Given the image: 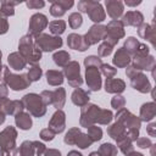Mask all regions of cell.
Masks as SVG:
<instances>
[{
    "label": "cell",
    "instance_id": "cell-24",
    "mask_svg": "<svg viewBox=\"0 0 156 156\" xmlns=\"http://www.w3.org/2000/svg\"><path fill=\"white\" fill-rule=\"evenodd\" d=\"M68 58H69V55H67L65 51H60V52H57V54L54 55L55 62H56L57 65H60V66H63V65L68 61Z\"/></svg>",
    "mask_w": 156,
    "mask_h": 156
},
{
    "label": "cell",
    "instance_id": "cell-14",
    "mask_svg": "<svg viewBox=\"0 0 156 156\" xmlns=\"http://www.w3.org/2000/svg\"><path fill=\"white\" fill-rule=\"evenodd\" d=\"M63 126H65V115L62 111H57L50 122V128H52L56 133H60L63 130Z\"/></svg>",
    "mask_w": 156,
    "mask_h": 156
},
{
    "label": "cell",
    "instance_id": "cell-27",
    "mask_svg": "<svg viewBox=\"0 0 156 156\" xmlns=\"http://www.w3.org/2000/svg\"><path fill=\"white\" fill-rule=\"evenodd\" d=\"M89 133L91 135V140H99L101 138V129L98 127H91L89 129Z\"/></svg>",
    "mask_w": 156,
    "mask_h": 156
},
{
    "label": "cell",
    "instance_id": "cell-3",
    "mask_svg": "<svg viewBox=\"0 0 156 156\" xmlns=\"http://www.w3.org/2000/svg\"><path fill=\"white\" fill-rule=\"evenodd\" d=\"M105 28H106V37H105V38H106V39L112 38V39H113V40H112L113 44L118 40V38L123 37V34H124L122 22H119V21H117V20H113L112 22H110L108 26L105 27Z\"/></svg>",
    "mask_w": 156,
    "mask_h": 156
},
{
    "label": "cell",
    "instance_id": "cell-29",
    "mask_svg": "<svg viewBox=\"0 0 156 156\" xmlns=\"http://www.w3.org/2000/svg\"><path fill=\"white\" fill-rule=\"evenodd\" d=\"M26 5L29 7V9H39V7H43L44 5H45V2L44 1H28V2H26Z\"/></svg>",
    "mask_w": 156,
    "mask_h": 156
},
{
    "label": "cell",
    "instance_id": "cell-18",
    "mask_svg": "<svg viewBox=\"0 0 156 156\" xmlns=\"http://www.w3.org/2000/svg\"><path fill=\"white\" fill-rule=\"evenodd\" d=\"M49 27H50L51 33H54V34H61L65 30V28H66V23L63 21H61V20H57V21L50 22L49 23Z\"/></svg>",
    "mask_w": 156,
    "mask_h": 156
},
{
    "label": "cell",
    "instance_id": "cell-15",
    "mask_svg": "<svg viewBox=\"0 0 156 156\" xmlns=\"http://www.w3.org/2000/svg\"><path fill=\"white\" fill-rule=\"evenodd\" d=\"M106 91L115 93V91H122L124 89V83L119 79H107L106 80Z\"/></svg>",
    "mask_w": 156,
    "mask_h": 156
},
{
    "label": "cell",
    "instance_id": "cell-11",
    "mask_svg": "<svg viewBox=\"0 0 156 156\" xmlns=\"http://www.w3.org/2000/svg\"><path fill=\"white\" fill-rule=\"evenodd\" d=\"M87 83L90 85L91 90H99L100 89V76L99 72L91 67L87 68Z\"/></svg>",
    "mask_w": 156,
    "mask_h": 156
},
{
    "label": "cell",
    "instance_id": "cell-37",
    "mask_svg": "<svg viewBox=\"0 0 156 156\" xmlns=\"http://www.w3.org/2000/svg\"><path fill=\"white\" fill-rule=\"evenodd\" d=\"M68 156H82V155H80V154H78L77 151H71Z\"/></svg>",
    "mask_w": 156,
    "mask_h": 156
},
{
    "label": "cell",
    "instance_id": "cell-10",
    "mask_svg": "<svg viewBox=\"0 0 156 156\" xmlns=\"http://www.w3.org/2000/svg\"><path fill=\"white\" fill-rule=\"evenodd\" d=\"M105 5H106V9H107V13L115 20L118 18L123 12V2H121V1L107 0L105 2Z\"/></svg>",
    "mask_w": 156,
    "mask_h": 156
},
{
    "label": "cell",
    "instance_id": "cell-22",
    "mask_svg": "<svg viewBox=\"0 0 156 156\" xmlns=\"http://www.w3.org/2000/svg\"><path fill=\"white\" fill-rule=\"evenodd\" d=\"M128 61H129V57H128L127 54H124V50H119V51L116 54L115 58H113V62H115L117 66H124V65L128 63Z\"/></svg>",
    "mask_w": 156,
    "mask_h": 156
},
{
    "label": "cell",
    "instance_id": "cell-8",
    "mask_svg": "<svg viewBox=\"0 0 156 156\" xmlns=\"http://www.w3.org/2000/svg\"><path fill=\"white\" fill-rule=\"evenodd\" d=\"M72 6H73L72 0H69V1H54L51 7H50V12L52 16L60 17L66 12V10H68Z\"/></svg>",
    "mask_w": 156,
    "mask_h": 156
},
{
    "label": "cell",
    "instance_id": "cell-33",
    "mask_svg": "<svg viewBox=\"0 0 156 156\" xmlns=\"http://www.w3.org/2000/svg\"><path fill=\"white\" fill-rule=\"evenodd\" d=\"M41 138H43V139H45V140H51V139L54 138V134H52V133H50V132H49V129H45V130H43V132H41Z\"/></svg>",
    "mask_w": 156,
    "mask_h": 156
},
{
    "label": "cell",
    "instance_id": "cell-35",
    "mask_svg": "<svg viewBox=\"0 0 156 156\" xmlns=\"http://www.w3.org/2000/svg\"><path fill=\"white\" fill-rule=\"evenodd\" d=\"M46 155H48V156H60V152L56 151V150H49Z\"/></svg>",
    "mask_w": 156,
    "mask_h": 156
},
{
    "label": "cell",
    "instance_id": "cell-21",
    "mask_svg": "<svg viewBox=\"0 0 156 156\" xmlns=\"http://www.w3.org/2000/svg\"><path fill=\"white\" fill-rule=\"evenodd\" d=\"M72 100H73V102L77 104V105H84V104L89 100V98L84 94L83 90L78 89V90H76V91L73 93V95H72Z\"/></svg>",
    "mask_w": 156,
    "mask_h": 156
},
{
    "label": "cell",
    "instance_id": "cell-5",
    "mask_svg": "<svg viewBox=\"0 0 156 156\" xmlns=\"http://www.w3.org/2000/svg\"><path fill=\"white\" fill-rule=\"evenodd\" d=\"M106 37V28L104 26H93L85 35V40L89 44H94Z\"/></svg>",
    "mask_w": 156,
    "mask_h": 156
},
{
    "label": "cell",
    "instance_id": "cell-28",
    "mask_svg": "<svg viewBox=\"0 0 156 156\" xmlns=\"http://www.w3.org/2000/svg\"><path fill=\"white\" fill-rule=\"evenodd\" d=\"M99 52H100V55H102V56L108 55V54L111 52V44H107V43L102 44V45L100 46V49H99Z\"/></svg>",
    "mask_w": 156,
    "mask_h": 156
},
{
    "label": "cell",
    "instance_id": "cell-26",
    "mask_svg": "<svg viewBox=\"0 0 156 156\" xmlns=\"http://www.w3.org/2000/svg\"><path fill=\"white\" fill-rule=\"evenodd\" d=\"M40 74H41V71H40V68H39L38 66H34V67L29 71V73H28V76H29V78H30L32 80L39 79V78H40Z\"/></svg>",
    "mask_w": 156,
    "mask_h": 156
},
{
    "label": "cell",
    "instance_id": "cell-32",
    "mask_svg": "<svg viewBox=\"0 0 156 156\" xmlns=\"http://www.w3.org/2000/svg\"><path fill=\"white\" fill-rule=\"evenodd\" d=\"M111 68H112V67H110V66H107V65H104V66H102V72H104L106 76H108V77H110V76H113L116 71H115V69H111Z\"/></svg>",
    "mask_w": 156,
    "mask_h": 156
},
{
    "label": "cell",
    "instance_id": "cell-25",
    "mask_svg": "<svg viewBox=\"0 0 156 156\" xmlns=\"http://www.w3.org/2000/svg\"><path fill=\"white\" fill-rule=\"evenodd\" d=\"M100 152L104 155V156H115L116 154V149L113 147V145L111 144H104L100 149Z\"/></svg>",
    "mask_w": 156,
    "mask_h": 156
},
{
    "label": "cell",
    "instance_id": "cell-7",
    "mask_svg": "<svg viewBox=\"0 0 156 156\" xmlns=\"http://www.w3.org/2000/svg\"><path fill=\"white\" fill-rule=\"evenodd\" d=\"M6 82L12 87V89L15 90H18V89H24L29 83L30 80H27L24 76H12V74H9V72L6 71Z\"/></svg>",
    "mask_w": 156,
    "mask_h": 156
},
{
    "label": "cell",
    "instance_id": "cell-12",
    "mask_svg": "<svg viewBox=\"0 0 156 156\" xmlns=\"http://www.w3.org/2000/svg\"><path fill=\"white\" fill-rule=\"evenodd\" d=\"M143 22V15L139 11H129L123 16L122 24L127 26H138Z\"/></svg>",
    "mask_w": 156,
    "mask_h": 156
},
{
    "label": "cell",
    "instance_id": "cell-36",
    "mask_svg": "<svg viewBox=\"0 0 156 156\" xmlns=\"http://www.w3.org/2000/svg\"><path fill=\"white\" fill-rule=\"evenodd\" d=\"M141 1H126V5H128V6H135V5H139Z\"/></svg>",
    "mask_w": 156,
    "mask_h": 156
},
{
    "label": "cell",
    "instance_id": "cell-17",
    "mask_svg": "<svg viewBox=\"0 0 156 156\" xmlns=\"http://www.w3.org/2000/svg\"><path fill=\"white\" fill-rule=\"evenodd\" d=\"M9 62L15 69H22L26 65V61L23 58H21L18 56V54H12L11 56H9Z\"/></svg>",
    "mask_w": 156,
    "mask_h": 156
},
{
    "label": "cell",
    "instance_id": "cell-1",
    "mask_svg": "<svg viewBox=\"0 0 156 156\" xmlns=\"http://www.w3.org/2000/svg\"><path fill=\"white\" fill-rule=\"evenodd\" d=\"M78 9L87 12L94 22H101L105 20V11L96 1H80L78 2Z\"/></svg>",
    "mask_w": 156,
    "mask_h": 156
},
{
    "label": "cell",
    "instance_id": "cell-2",
    "mask_svg": "<svg viewBox=\"0 0 156 156\" xmlns=\"http://www.w3.org/2000/svg\"><path fill=\"white\" fill-rule=\"evenodd\" d=\"M37 44L45 51H51L56 48H60L62 45V40L58 37H49L46 34H43L37 39Z\"/></svg>",
    "mask_w": 156,
    "mask_h": 156
},
{
    "label": "cell",
    "instance_id": "cell-4",
    "mask_svg": "<svg viewBox=\"0 0 156 156\" xmlns=\"http://www.w3.org/2000/svg\"><path fill=\"white\" fill-rule=\"evenodd\" d=\"M48 26V20L41 13H35L30 17L29 22V30L32 34H39L45 27Z\"/></svg>",
    "mask_w": 156,
    "mask_h": 156
},
{
    "label": "cell",
    "instance_id": "cell-23",
    "mask_svg": "<svg viewBox=\"0 0 156 156\" xmlns=\"http://www.w3.org/2000/svg\"><path fill=\"white\" fill-rule=\"evenodd\" d=\"M82 22H83L82 16H80L79 13H77V12L72 13V15L69 16V18H68V23H69V26H71L73 29L78 28V27L82 24Z\"/></svg>",
    "mask_w": 156,
    "mask_h": 156
},
{
    "label": "cell",
    "instance_id": "cell-31",
    "mask_svg": "<svg viewBox=\"0 0 156 156\" xmlns=\"http://www.w3.org/2000/svg\"><path fill=\"white\" fill-rule=\"evenodd\" d=\"M124 104V100L122 99V96H115L113 98V100H112V105H113V107H119V106H122Z\"/></svg>",
    "mask_w": 156,
    "mask_h": 156
},
{
    "label": "cell",
    "instance_id": "cell-16",
    "mask_svg": "<svg viewBox=\"0 0 156 156\" xmlns=\"http://www.w3.org/2000/svg\"><path fill=\"white\" fill-rule=\"evenodd\" d=\"M16 123H17V126H20V128H22V129H28V128H30V124H32L30 117H29V115H27V113H21V115H18V116L16 117Z\"/></svg>",
    "mask_w": 156,
    "mask_h": 156
},
{
    "label": "cell",
    "instance_id": "cell-6",
    "mask_svg": "<svg viewBox=\"0 0 156 156\" xmlns=\"http://www.w3.org/2000/svg\"><path fill=\"white\" fill-rule=\"evenodd\" d=\"M68 79H69V84L71 85H79L82 83V79L79 77V65L77 62H71L66 69H65Z\"/></svg>",
    "mask_w": 156,
    "mask_h": 156
},
{
    "label": "cell",
    "instance_id": "cell-38",
    "mask_svg": "<svg viewBox=\"0 0 156 156\" xmlns=\"http://www.w3.org/2000/svg\"><path fill=\"white\" fill-rule=\"evenodd\" d=\"M4 119H5L4 115H2V113H0V123H2V122H4Z\"/></svg>",
    "mask_w": 156,
    "mask_h": 156
},
{
    "label": "cell",
    "instance_id": "cell-30",
    "mask_svg": "<svg viewBox=\"0 0 156 156\" xmlns=\"http://www.w3.org/2000/svg\"><path fill=\"white\" fill-rule=\"evenodd\" d=\"M1 11H0V33H5L6 30H7V22H6V20L1 16Z\"/></svg>",
    "mask_w": 156,
    "mask_h": 156
},
{
    "label": "cell",
    "instance_id": "cell-19",
    "mask_svg": "<svg viewBox=\"0 0 156 156\" xmlns=\"http://www.w3.org/2000/svg\"><path fill=\"white\" fill-rule=\"evenodd\" d=\"M46 77H48V83H50L51 85H57L62 83V74L60 72L49 71L46 73Z\"/></svg>",
    "mask_w": 156,
    "mask_h": 156
},
{
    "label": "cell",
    "instance_id": "cell-20",
    "mask_svg": "<svg viewBox=\"0 0 156 156\" xmlns=\"http://www.w3.org/2000/svg\"><path fill=\"white\" fill-rule=\"evenodd\" d=\"M20 2H13V1H2L1 2V7H0V10H1V12L5 15V16H12L13 13H15V11H13V6H16V5H18Z\"/></svg>",
    "mask_w": 156,
    "mask_h": 156
},
{
    "label": "cell",
    "instance_id": "cell-13",
    "mask_svg": "<svg viewBox=\"0 0 156 156\" xmlns=\"http://www.w3.org/2000/svg\"><path fill=\"white\" fill-rule=\"evenodd\" d=\"M68 45L71 48H73V49L83 51V50H85L89 46V43L83 37H80L78 34H71L68 37Z\"/></svg>",
    "mask_w": 156,
    "mask_h": 156
},
{
    "label": "cell",
    "instance_id": "cell-34",
    "mask_svg": "<svg viewBox=\"0 0 156 156\" xmlns=\"http://www.w3.org/2000/svg\"><path fill=\"white\" fill-rule=\"evenodd\" d=\"M138 143H139V145H140L141 147H146V145H150V141H149L147 139H141V140H139Z\"/></svg>",
    "mask_w": 156,
    "mask_h": 156
},
{
    "label": "cell",
    "instance_id": "cell-9",
    "mask_svg": "<svg viewBox=\"0 0 156 156\" xmlns=\"http://www.w3.org/2000/svg\"><path fill=\"white\" fill-rule=\"evenodd\" d=\"M24 102H26L27 106H28L27 108H30V111H32L35 116H40L37 108H40V110L45 111V107H43V106L40 105V99H39V96L35 95V94L26 95V96H24Z\"/></svg>",
    "mask_w": 156,
    "mask_h": 156
}]
</instances>
